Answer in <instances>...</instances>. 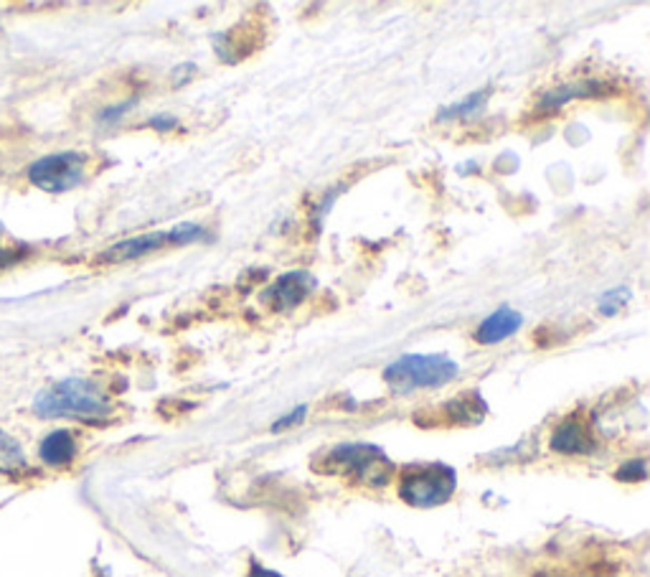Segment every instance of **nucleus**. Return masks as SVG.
Returning a JSON list of instances; mask_svg holds the SVG:
<instances>
[{
	"label": "nucleus",
	"instance_id": "obj_12",
	"mask_svg": "<svg viewBox=\"0 0 650 577\" xmlns=\"http://www.w3.org/2000/svg\"><path fill=\"white\" fill-rule=\"evenodd\" d=\"M445 413L452 423L458 425H476L488 415V405L483 395L472 389V392H466V395L450 399V403L445 405Z\"/></svg>",
	"mask_w": 650,
	"mask_h": 577
},
{
	"label": "nucleus",
	"instance_id": "obj_10",
	"mask_svg": "<svg viewBox=\"0 0 650 577\" xmlns=\"http://www.w3.org/2000/svg\"><path fill=\"white\" fill-rule=\"evenodd\" d=\"M610 92V85H605V82H574V85H564V87H556L552 92H546V95L539 99V110H560L572 99H582V97H599V95H607Z\"/></svg>",
	"mask_w": 650,
	"mask_h": 577
},
{
	"label": "nucleus",
	"instance_id": "obj_1",
	"mask_svg": "<svg viewBox=\"0 0 650 577\" xmlns=\"http://www.w3.org/2000/svg\"><path fill=\"white\" fill-rule=\"evenodd\" d=\"M33 413L46 420L66 417L79 423H103L113 413V403L97 382L84 376H70V380L49 384L33 399Z\"/></svg>",
	"mask_w": 650,
	"mask_h": 577
},
{
	"label": "nucleus",
	"instance_id": "obj_4",
	"mask_svg": "<svg viewBox=\"0 0 650 577\" xmlns=\"http://www.w3.org/2000/svg\"><path fill=\"white\" fill-rule=\"evenodd\" d=\"M455 489H458V473L447 463H412L402 471L399 496L409 506H443L452 499Z\"/></svg>",
	"mask_w": 650,
	"mask_h": 577
},
{
	"label": "nucleus",
	"instance_id": "obj_8",
	"mask_svg": "<svg viewBox=\"0 0 650 577\" xmlns=\"http://www.w3.org/2000/svg\"><path fill=\"white\" fill-rule=\"evenodd\" d=\"M554 453L562 456H589L595 450V438L585 423L579 420H564L560 428L552 432V440H548Z\"/></svg>",
	"mask_w": 650,
	"mask_h": 577
},
{
	"label": "nucleus",
	"instance_id": "obj_9",
	"mask_svg": "<svg viewBox=\"0 0 650 577\" xmlns=\"http://www.w3.org/2000/svg\"><path fill=\"white\" fill-rule=\"evenodd\" d=\"M521 325H523V316L509 306H501L498 311L483 318V323H480L476 331V341L478 344H501L503 339L519 333Z\"/></svg>",
	"mask_w": 650,
	"mask_h": 577
},
{
	"label": "nucleus",
	"instance_id": "obj_14",
	"mask_svg": "<svg viewBox=\"0 0 650 577\" xmlns=\"http://www.w3.org/2000/svg\"><path fill=\"white\" fill-rule=\"evenodd\" d=\"M491 99V89H478L472 92V95L462 97L460 103H455L450 107H443L440 115H437V120H455V117H468V115H476L478 110H483V105Z\"/></svg>",
	"mask_w": 650,
	"mask_h": 577
},
{
	"label": "nucleus",
	"instance_id": "obj_16",
	"mask_svg": "<svg viewBox=\"0 0 650 577\" xmlns=\"http://www.w3.org/2000/svg\"><path fill=\"white\" fill-rule=\"evenodd\" d=\"M615 479L622 481V483H638V481H646L648 479V466L643 458H632V461L622 463L618 468V473H615Z\"/></svg>",
	"mask_w": 650,
	"mask_h": 577
},
{
	"label": "nucleus",
	"instance_id": "obj_7",
	"mask_svg": "<svg viewBox=\"0 0 650 577\" xmlns=\"http://www.w3.org/2000/svg\"><path fill=\"white\" fill-rule=\"evenodd\" d=\"M318 288V280L306 270H292L277 278L273 286L262 292V303L275 313H287L298 308L312 290Z\"/></svg>",
	"mask_w": 650,
	"mask_h": 577
},
{
	"label": "nucleus",
	"instance_id": "obj_6",
	"mask_svg": "<svg viewBox=\"0 0 650 577\" xmlns=\"http://www.w3.org/2000/svg\"><path fill=\"white\" fill-rule=\"evenodd\" d=\"M89 156L79 150H62V153L41 156L29 165V181L46 194H66L77 189L87 175Z\"/></svg>",
	"mask_w": 650,
	"mask_h": 577
},
{
	"label": "nucleus",
	"instance_id": "obj_13",
	"mask_svg": "<svg viewBox=\"0 0 650 577\" xmlns=\"http://www.w3.org/2000/svg\"><path fill=\"white\" fill-rule=\"evenodd\" d=\"M26 453L11 432L0 430V476H15L26 471Z\"/></svg>",
	"mask_w": 650,
	"mask_h": 577
},
{
	"label": "nucleus",
	"instance_id": "obj_19",
	"mask_svg": "<svg viewBox=\"0 0 650 577\" xmlns=\"http://www.w3.org/2000/svg\"><path fill=\"white\" fill-rule=\"evenodd\" d=\"M148 128H153L156 132H163V136H166V132L179 128V120H175L173 115H153L148 120Z\"/></svg>",
	"mask_w": 650,
	"mask_h": 577
},
{
	"label": "nucleus",
	"instance_id": "obj_17",
	"mask_svg": "<svg viewBox=\"0 0 650 577\" xmlns=\"http://www.w3.org/2000/svg\"><path fill=\"white\" fill-rule=\"evenodd\" d=\"M306 417H308V407L306 405H298V407L292 409L290 415H283L280 420L273 423V432H283L287 428H295V425H300L302 420H306Z\"/></svg>",
	"mask_w": 650,
	"mask_h": 577
},
{
	"label": "nucleus",
	"instance_id": "obj_5",
	"mask_svg": "<svg viewBox=\"0 0 650 577\" xmlns=\"http://www.w3.org/2000/svg\"><path fill=\"white\" fill-rule=\"evenodd\" d=\"M206 237V229L196 222H183L175 224L171 229L160 232H148L138 234V237L122 239L117 245L107 247L105 253H99V263L105 265H120L130 260H140V257L153 255L163 247H181V245H193V242H201Z\"/></svg>",
	"mask_w": 650,
	"mask_h": 577
},
{
	"label": "nucleus",
	"instance_id": "obj_18",
	"mask_svg": "<svg viewBox=\"0 0 650 577\" xmlns=\"http://www.w3.org/2000/svg\"><path fill=\"white\" fill-rule=\"evenodd\" d=\"M135 103H138V97L125 99V103L115 105V107H105V110L99 113V122H117V120H122V115L128 113L130 107H135Z\"/></svg>",
	"mask_w": 650,
	"mask_h": 577
},
{
	"label": "nucleus",
	"instance_id": "obj_3",
	"mask_svg": "<svg viewBox=\"0 0 650 577\" xmlns=\"http://www.w3.org/2000/svg\"><path fill=\"white\" fill-rule=\"evenodd\" d=\"M460 374L458 362L447 354H404L384 370V382L396 395L417 389H435Z\"/></svg>",
	"mask_w": 650,
	"mask_h": 577
},
{
	"label": "nucleus",
	"instance_id": "obj_21",
	"mask_svg": "<svg viewBox=\"0 0 650 577\" xmlns=\"http://www.w3.org/2000/svg\"><path fill=\"white\" fill-rule=\"evenodd\" d=\"M247 577H283V575L275 573V570H267V567H262L259 563H252Z\"/></svg>",
	"mask_w": 650,
	"mask_h": 577
},
{
	"label": "nucleus",
	"instance_id": "obj_15",
	"mask_svg": "<svg viewBox=\"0 0 650 577\" xmlns=\"http://www.w3.org/2000/svg\"><path fill=\"white\" fill-rule=\"evenodd\" d=\"M630 298H632V292H630V288H615V290H610V292H605L603 298H599V303H597V311L603 313V316H615L620 311V308H625L630 303Z\"/></svg>",
	"mask_w": 650,
	"mask_h": 577
},
{
	"label": "nucleus",
	"instance_id": "obj_11",
	"mask_svg": "<svg viewBox=\"0 0 650 577\" xmlns=\"http://www.w3.org/2000/svg\"><path fill=\"white\" fill-rule=\"evenodd\" d=\"M39 458L52 468L70 466L77 458V438L70 430L49 432L39 446Z\"/></svg>",
	"mask_w": 650,
	"mask_h": 577
},
{
	"label": "nucleus",
	"instance_id": "obj_2",
	"mask_svg": "<svg viewBox=\"0 0 650 577\" xmlns=\"http://www.w3.org/2000/svg\"><path fill=\"white\" fill-rule=\"evenodd\" d=\"M323 473L382 489L392 479L394 463L374 442H341L323 456Z\"/></svg>",
	"mask_w": 650,
	"mask_h": 577
},
{
	"label": "nucleus",
	"instance_id": "obj_20",
	"mask_svg": "<svg viewBox=\"0 0 650 577\" xmlns=\"http://www.w3.org/2000/svg\"><path fill=\"white\" fill-rule=\"evenodd\" d=\"M26 255H29V247H19V249L8 247V249H0V270H6V267L21 263Z\"/></svg>",
	"mask_w": 650,
	"mask_h": 577
}]
</instances>
